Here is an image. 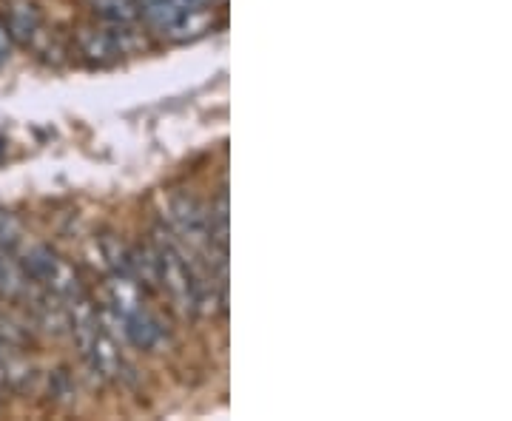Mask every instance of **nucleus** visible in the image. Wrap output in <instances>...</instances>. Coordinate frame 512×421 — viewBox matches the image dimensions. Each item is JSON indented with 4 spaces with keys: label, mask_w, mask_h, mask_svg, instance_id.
I'll return each mask as SVG.
<instances>
[{
    "label": "nucleus",
    "mask_w": 512,
    "mask_h": 421,
    "mask_svg": "<svg viewBox=\"0 0 512 421\" xmlns=\"http://www.w3.org/2000/svg\"><path fill=\"white\" fill-rule=\"evenodd\" d=\"M106 308H109L111 319L117 322L120 333L126 336L128 345H134L137 350H146V353H154V350H160L165 345L163 322L143 305L134 279L111 274Z\"/></svg>",
    "instance_id": "1"
},
{
    "label": "nucleus",
    "mask_w": 512,
    "mask_h": 421,
    "mask_svg": "<svg viewBox=\"0 0 512 421\" xmlns=\"http://www.w3.org/2000/svg\"><path fill=\"white\" fill-rule=\"evenodd\" d=\"M18 265L35 288L49 291L52 296H57L63 305H66V302H74V299L89 296L86 288H83V282H80V276H77V271H74L66 259L57 254L55 248H49V245H29V248L20 254Z\"/></svg>",
    "instance_id": "2"
},
{
    "label": "nucleus",
    "mask_w": 512,
    "mask_h": 421,
    "mask_svg": "<svg viewBox=\"0 0 512 421\" xmlns=\"http://www.w3.org/2000/svg\"><path fill=\"white\" fill-rule=\"evenodd\" d=\"M163 217L165 222H168L165 228L180 239L185 248L205 254L211 268L228 265V254L211 248V222H208V211L202 208V202L197 200V197H191V194H171V197L165 200Z\"/></svg>",
    "instance_id": "3"
},
{
    "label": "nucleus",
    "mask_w": 512,
    "mask_h": 421,
    "mask_svg": "<svg viewBox=\"0 0 512 421\" xmlns=\"http://www.w3.org/2000/svg\"><path fill=\"white\" fill-rule=\"evenodd\" d=\"M140 46V37L128 26H109V29H80L77 49L92 63H114L123 55H131Z\"/></svg>",
    "instance_id": "4"
},
{
    "label": "nucleus",
    "mask_w": 512,
    "mask_h": 421,
    "mask_svg": "<svg viewBox=\"0 0 512 421\" xmlns=\"http://www.w3.org/2000/svg\"><path fill=\"white\" fill-rule=\"evenodd\" d=\"M6 26H9V35L18 43H35L40 37V29H43V15H40V6L32 3V0H15L12 9H9V18H6Z\"/></svg>",
    "instance_id": "5"
},
{
    "label": "nucleus",
    "mask_w": 512,
    "mask_h": 421,
    "mask_svg": "<svg viewBox=\"0 0 512 421\" xmlns=\"http://www.w3.org/2000/svg\"><path fill=\"white\" fill-rule=\"evenodd\" d=\"M217 26V9L211 6H197L191 12H185L183 18L177 20L171 29H165L163 35L174 43H185V40H197V37L208 35Z\"/></svg>",
    "instance_id": "6"
},
{
    "label": "nucleus",
    "mask_w": 512,
    "mask_h": 421,
    "mask_svg": "<svg viewBox=\"0 0 512 421\" xmlns=\"http://www.w3.org/2000/svg\"><path fill=\"white\" fill-rule=\"evenodd\" d=\"M89 9L106 26H131L140 20V9L134 0H89Z\"/></svg>",
    "instance_id": "7"
},
{
    "label": "nucleus",
    "mask_w": 512,
    "mask_h": 421,
    "mask_svg": "<svg viewBox=\"0 0 512 421\" xmlns=\"http://www.w3.org/2000/svg\"><path fill=\"white\" fill-rule=\"evenodd\" d=\"M23 245V222L12 211H0V251L15 254Z\"/></svg>",
    "instance_id": "8"
},
{
    "label": "nucleus",
    "mask_w": 512,
    "mask_h": 421,
    "mask_svg": "<svg viewBox=\"0 0 512 421\" xmlns=\"http://www.w3.org/2000/svg\"><path fill=\"white\" fill-rule=\"evenodd\" d=\"M9 55H12V35H9V26H6V20H0V69L6 66Z\"/></svg>",
    "instance_id": "9"
}]
</instances>
